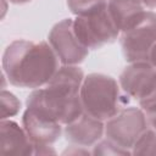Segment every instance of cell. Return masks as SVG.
Segmentation results:
<instances>
[{
    "label": "cell",
    "mask_w": 156,
    "mask_h": 156,
    "mask_svg": "<svg viewBox=\"0 0 156 156\" xmlns=\"http://www.w3.org/2000/svg\"><path fill=\"white\" fill-rule=\"evenodd\" d=\"M132 155H156V130L146 128L134 143Z\"/></svg>",
    "instance_id": "obj_13"
},
{
    "label": "cell",
    "mask_w": 156,
    "mask_h": 156,
    "mask_svg": "<svg viewBox=\"0 0 156 156\" xmlns=\"http://www.w3.org/2000/svg\"><path fill=\"white\" fill-rule=\"evenodd\" d=\"M144 112H145V116H146L147 124L154 130H156V104L144 108Z\"/></svg>",
    "instance_id": "obj_17"
},
{
    "label": "cell",
    "mask_w": 156,
    "mask_h": 156,
    "mask_svg": "<svg viewBox=\"0 0 156 156\" xmlns=\"http://www.w3.org/2000/svg\"><path fill=\"white\" fill-rule=\"evenodd\" d=\"M1 119H7L18 113L21 108V101L17 99L15 94L7 91L5 89L1 90Z\"/></svg>",
    "instance_id": "obj_15"
},
{
    "label": "cell",
    "mask_w": 156,
    "mask_h": 156,
    "mask_svg": "<svg viewBox=\"0 0 156 156\" xmlns=\"http://www.w3.org/2000/svg\"><path fill=\"white\" fill-rule=\"evenodd\" d=\"M107 11L121 34L138 22L145 6L140 0H107Z\"/></svg>",
    "instance_id": "obj_12"
},
{
    "label": "cell",
    "mask_w": 156,
    "mask_h": 156,
    "mask_svg": "<svg viewBox=\"0 0 156 156\" xmlns=\"http://www.w3.org/2000/svg\"><path fill=\"white\" fill-rule=\"evenodd\" d=\"M50 154H56L55 149L51 145H35L34 144L33 155H50Z\"/></svg>",
    "instance_id": "obj_18"
},
{
    "label": "cell",
    "mask_w": 156,
    "mask_h": 156,
    "mask_svg": "<svg viewBox=\"0 0 156 156\" xmlns=\"http://www.w3.org/2000/svg\"><path fill=\"white\" fill-rule=\"evenodd\" d=\"M2 73L9 83L38 89L49 83L60 67V60L49 41L17 39L10 43L2 54Z\"/></svg>",
    "instance_id": "obj_2"
},
{
    "label": "cell",
    "mask_w": 156,
    "mask_h": 156,
    "mask_svg": "<svg viewBox=\"0 0 156 156\" xmlns=\"http://www.w3.org/2000/svg\"><path fill=\"white\" fill-rule=\"evenodd\" d=\"M34 144L24 128L11 119L0 123V154L1 155H33Z\"/></svg>",
    "instance_id": "obj_11"
},
{
    "label": "cell",
    "mask_w": 156,
    "mask_h": 156,
    "mask_svg": "<svg viewBox=\"0 0 156 156\" xmlns=\"http://www.w3.org/2000/svg\"><path fill=\"white\" fill-rule=\"evenodd\" d=\"M147 128L144 110L140 107H123L115 116L105 121V135L118 146L130 150Z\"/></svg>",
    "instance_id": "obj_6"
},
{
    "label": "cell",
    "mask_w": 156,
    "mask_h": 156,
    "mask_svg": "<svg viewBox=\"0 0 156 156\" xmlns=\"http://www.w3.org/2000/svg\"><path fill=\"white\" fill-rule=\"evenodd\" d=\"M149 62L156 68V44L154 45L151 52H150V56H149Z\"/></svg>",
    "instance_id": "obj_19"
},
{
    "label": "cell",
    "mask_w": 156,
    "mask_h": 156,
    "mask_svg": "<svg viewBox=\"0 0 156 156\" xmlns=\"http://www.w3.org/2000/svg\"><path fill=\"white\" fill-rule=\"evenodd\" d=\"M48 41L61 65H79L89 52L76 37L72 18H65L57 22L51 28L48 35Z\"/></svg>",
    "instance_id": "obj_7"
},
{
    "label": "cell",
    "mask_w": 156,
    "mask_h": 156,
    "mask_svg": "<svg viewBox=\"0 0 156 156\" xmlns=\"http://www.w3.org/2000/svg\"><path fill=\"white\" fill-rule=\"evenodd\" d=\"M73 30L78 40L88 50L99 49L119 37V30L107 11V4L87 15L76 16Z\"/></svg>",
    "instance_id": "obj_4"
},
{
    "label": "cell",
    "mask_w": 156,
    "mask_h": 156,
    "mask_svg": "<svg viewBox=\"0 0 156 156\" xmlns=\"http://www.w3.org/2000/svg\"><path fill=\"white\" fill-rule=\"evenodd\" d=\"M118 83L128 98L141 104L156 89V68L149 61L130 62L119 74Z\"/></svg>",
    "instance_id": "obj_8"
},
{
    "label": "cell",
    "mask_w": 156,
    "mask_h": 156,
    "mask_svg": "<svg viewBox=\"0 0 156 156\" xmlns=\"http://www.w3.org/2000/svg\"><path fill=\"white\" fill-rule=\"evenodd\" d=\"M91 155H104V156H119V155H132L130 150L123 149L117 144L112 143L107 138L105 140H99L91 150Z\"/></svg>",
    "instance_id": "obj_16"
},
{
    "label": "cell",
    "mask_w": 156,
    "mask_h": 156,
    "mask_svg": "<svg viewBox=\"0 0 156 156\" xmlns=\"http://www.w3.org/2000/svg\"><path fill=\"white\" fill-rule=\"evenodd\" d=\"M63 133L73 145L94 146L105 134V122L83 111L76 119L65 126Z\"/></svg>",
    "instance_id": "obj_9"
},
{
    "label": "cell",
    "mask_w": 156,
    "mask_h": 156,
    "mask_svg": "<svg viewBox=\"0 0 156 156\" xmlns=\"http://www.w3.org/2000/svg\"><path fill=\"white\" fill-rule=\"evenodd\" d=\"M107 4V0H67V6L76 16L87 15Z\"/></svg>",
    "instance_id": "obj_14"
},
{
    "label": "cell",
    "mask_w": 156,
    "mask_h": 156,
    "mask_svg": "<svg viewBox=\"0 0 156 156\" xmlns=\"http://www.w3.org/2000/svg\"><path fill=\"white\" fill-rule=\"evenodd\" d=\"M79 95L83 111L104 122L123 108L119 83L104 73H90L84 77Z\"/></svg>",
    "instance_id": "obj_3"
},
{
    "label": "cell",
    "mask_w": 156,
    "mask_h": 156,
    "mask_svg": "<svg viewBox=\"0 0 156 156\" xmlns=\"http://www.w3.org/2000/svg\"><path fill=\"white\" fill-rule=\"evenodd\" d=\"M22 124L35 145H52L62 134L61 123L41 116L30 108H26L23 112Z\"/></svg>",
    "instance_id": "obj_10"
},
{
    "label": "cell",
    "mask_w": 156,
    "mask_h": 156,
    "mask_svg": "<svg viewBox=\"0 0 156 156\" xmlns=\"http://www.w3.org/2000/svg\"><path fill=\"white\" fill-rule=\"evenodd\" d=\"M145 7H149V9H155L156 7V0H140Z\"/></svg>",
    "instance_id": "obj_20"
},
{
    "label": "cell",
    "mask_w": 156,
    "mask_h": 156,
    "mask_svg": "<svg viewBox=\"0 0 156 156\" xmlns=\"http://www.w3.org/2000/svg\"><path fill=\"white\" fill-rule=\"evenodd\" d=\"M84 72L78 65H62L49 83L27 96V108L66 126L82 112L80 87Z\"/></svg>",
    "instance_id": "obj_1"
},
{
    "label": "cell",
    "mask_w": 156,
    "mask_h": 156,
    "mask_svg": "<svg viewBox=\"0 0 156 156\" xmlns=\"http://www.w3.org/2000/svg\"><path fill=\"white\" fill-rule=\"evenodd\" d=\"M9 2H11V4H16V5H22V4H27V2H29V1H32V0H7Z\"/></svg>",
    "instance_id": "obj_21"
},
{
    "label": "cell",
    "mask_w": 156,
    "mask_h": 156,
    "mask_svg": "<svg viewBox=\"0 0 156 156\" xmlns=\"http://www.w3.org/2000/svg\"><path fill=\"white\" fill-rule=\"evenodd\" d=\"M119 44L126 61H149L156 44V12L145 10L143 16L129 29L119 34Z\"/></svg>",
    "instance_id": "obj_5"
}]
</instances>
